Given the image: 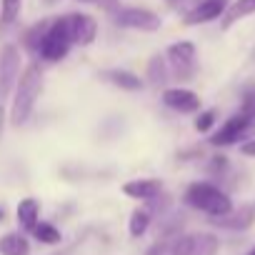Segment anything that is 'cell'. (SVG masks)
<instances>
[{
	"mask_svg": "<svg viewBox=\"0 0 255 255\" xmlns=\"http://www.w3.org/2000/svg\"><path fill=\"white\" fill-rule=\"evenodd\" d=\"M40 90H43V70L38 63H30L15 83V98L10 105V123L13 125L28 123V118L33 115L35 103L40 98Z\"/></svg>",
	"mask_w": 255,
	"mask_h": 255,
	"instance_id": "cell-1",
	"label": "cell"
},
{
	"mask_svg": "<svg viewBox=\"0 0 255 255\" xmlns=\"http://www.w3.org/2000/svg\"><path fill=\"white\" fill-rule=\"evenodd\" d=\"M185 203L205 215L213 218H225L230 210H233V200L225 190H220L218 185L213 183H205V180H198V183H190L188 190H185Z\"/></svg>",
	"mask_w": 255,
	"mask_h": 255,
	"instance_id": "cell-2",
	"label": "cell"
},
{
	"mask_svg": "<svg viewBox=\"0 0 255 255\" xmlns=\"http://www.w3.org/2000/svg\"><path fill=\"white\" fill-rule=\"evenodd\" d=\"M253 135H255V120L245 113H235L220 125V130L213 133L210 145H215V148H228L235 143L243 145V143L253 140Z\"/></svg>",
	"mask_w": 255,
	"mask_h": 255,
	"instance_id": "cell-3",
	"label": "cell"
},
{
	"mask_svg": "<svg viewBox=\"0 0 255 255\" xmlns=\"http://www.w3.org/2000/svg\"><path fill=\"white\" fill-rule=\"evenodd\" d=\"M73 40H70V30H68V20L65 15L63 18H55L50 20L45 35H43V43L38 48V55L45 60V63H58L68 55Z\"/></svg>",
	"mask_w": 255,
	"mask_h": 255,
	"instance_id": "cell-4",
	"label": "cell"
},
{
	"mask_svg": "<svg viewBox=\"0 0 255 255\" xmlns=\"http://www.w3.org/2000/svg\"><path fill=\"white\" fill-rule=\"evenodd\" d=\"M168 58V65L173 70V75L178 80H190L198 70V55H195V45L190 40H180V43H173L165 53Z\"/></svg>",
	"mask_w": 255,
	"mask_h": 255,
	"instance_id": "cell-5",
	"label": "cell"
},
{
	"mask_svg": "<svg viewBox=\"0 0 255 255\" xmlns=\"http://www.w3.org/2000/svg\"><path fill=\"white\" fill-rule=\"evenodd\" d=\"M220 240L213 233H193L180 235L170 245V255H218Z\"/></svg>",
	"mask_w": 255,
	"mask_h": 255,
	"instance_id": "cell-6",
	"label": "cell"
},
{
	"mask_svg": "<svg viewBox=\"0 0 255 255\" xmlns=\"http://www.w3.org/2000/svg\"><path fill=\"white\" fill-rule=\"evenodd\" d=\"M115 23L120 28H130V30H143V33H155L160 30L163 20L148 8H120L115 13Z\"/></svg>",
	"mask_w": 255,
	"mask_h": 255,
	"instance_id": "cell-7",
	"label": "cell"
},
{
	"mask_svg": "<svg viewBox=\"0 0 255 255\" xmlns=\"http://www.w3.org/2000/svg\"><path fill=\"white\" fill-rule=\"evenodd\" d=\"M20 75V53L15 45H5L0 50V100L8 98Z\"/></svg>",
	"mask_w": 255,
	"mask_h": 255,
	"instance_id": "cell-8",
	"label": "cell"
},
{
	"mask_svg": "<svg viewBox=\"0 0 255 255\" xmlns=\"http://www.w3.org/2000/svg\"><path fill=\"white\" fill-rule=\"evenodd\" d=\"M65 20H68V30H70L73 45L85 48V45H90L95 40V35H98L95 18H90L88 13H70V15H65Z\"/></svg>",
	"mask_w": 255,
	"mask_h": 255,
	"instance_id": "cell-9",
	"label": "cell"
},
{
	"mask_svg": "<svg viewBox=\"0 0 255 255\" xmlns=\"http://www.w3.org/2000/svg\"><path fill=\"white\" fill-rule=\"evenodd\" d=\"M230 5V0H203V3H198L185 18L183 23L185 25H203V23H210V20H218L225 15Z\"/></svg>",
	"mask_w": 255,
	"mask_h": 255,
	"instance_id": "cell-10",
	"label": "cell"
},
{
	"mask_svg": "<svg viewBox=\"0 0 255 255\" xmlns=\"http://www.w3.org/2000/svg\"><path fill=\"white\" fill-rule=\"evenodd\" d=\"M163 103L170 108V110H175V113H185V115H190V113H198L200 110V98H198V93H193V90H188V88H168V90H163Z\"/></svg>",
	"mask_w": 255,
	"mask_h": 255,
	"instance_id": "cell-11",
	"label": "cell"
},
{
	"mask_svg": "<svg viewBox=\"0 0 255 255\" xmlns=\"http://www.w3.org/2000/svg\"><path fill=\"white\" fill-rule=\"evenodd\" d=\"M123 193L133 200H143V203H153L155 198H160L163 193V183L158 178H138V180H128L123 185Z\"/></svg>",
	"mask_w": 255,
	"mask_h": 255,
	"instance_id": "cell-12",
	"label": "cell"
},
{
	"mask_svg": "<svg viewBox=\"0 0 255 255\" xmlns=\"http://www.w3.org/2000/svg\"><path fill=\"white\" fill-rule=\"evenodd\" d=\"M253 223H255L253 205H240V208H233L225 218H213V225H220L225 230H248Z\"/></svg>",
	"mask_w": 255,
	"mask_h": 255,
	"instance_id": "cell-13",
	"label": "cell"
},
{
	"mask_svg": "<svg viewBox=\"0 0 255 255\" xmlns=\"http://www.w3.org/2000/svg\"><path fill=\"white\" fill-rule=\"evenodd\" d=\"M100 78H103L105 83H110V85L120 88V90H128V93H135V90H140V88H143V80H140L135 73H130V70H120V68L103 70V73H100Z\"/></svg>",
	"mask_w": 255,
	"mask_h": 255,
	"instance_id": "cell-14",
	"label": "cell"
},
{
	"mask_svg": "<svg viewBox=\"0 0 255 255\" xmlns=\"http://www.w3.org/2000/svg\"><path fill=\"white\" fill-rule=\"evenodd\" d=\"M15 215H18V225H20L23 230L33 233L35 225L40 223V203H38L35 198H23V200L18 203Z\"/></svg>",
	"mask_w": 255,
	"mask_h": 255,
	"instance_id": "cell-15",
	"label": "cell"
},
{
	"mask_svg": "<svg viewBox=\"0 0 255 255\" xmlns=\"http://www.w3.org/2000/svg\"><path fill=\"white\" fill-rule=\"evenodd\" d=\"M0 255H30V243L20 233L0 235Z\"/></svg>",
	"mask_w": 255,
	"mask_h": 255,
	"instance_id": "cell-16",
	"label": "cell"
},
{
	"mask_svg": "<svg viewBox=\"0 0 255 255\" xmlns=\"http://www.w3.org/2000/svg\"><path fill=\"white\" fill-rule=\"evenodd\" d=\"M248 15H255V0H233L223 15V28L228 30L233 23H238Z\"/></svg>",
	"mask_w": 255,
	"mask_h": 255,
	"instance_id": "cell-17",
	"label": "cell"
},
{
	"mask_svg": "<svg viewBox=\"0 0 255 255\" xmlns=\"http://www.w3.org/2000/svg\"><path fill=\"white\" fill-rule=\"evenodd\" d=\"M150 220H153V213L150 208H135L130 213V223H128V230H130L133 238H143L150 228Z\"/></svg>",
	"mask_w": 255,
	"mask_h": 255,
	"instance_id": "cell-18",
	"label": "cell"
},
{
	"mask_svg": "<svg viewBox=\"0 0 255 255\" xmlns=\"http://www.w3.org/2000/svg\"><path fill=\"white\" fill-rule=\"evenodd\" d=\"M33 235H35V240L43 243V245H58V243L63 240L60 230H58L53 223H38L35 230H33Z\"/></svg>",
	"mask_w": 255,
	"mask_h": 255,
	"instance_id": "cell-19",
	"label": "cell"
},
{
	"mask_svg": "<svg viewBox=\"0 0 255 255\" xmlns=\"http://www.w3.org/2000/svg\"><path fill=\"white\" fill-rule=\"evenodd\" d=\"M148 78L153 85H165L168 83V60L155 55L150 63H148Z\"/></svg>",
	"mask_w": 255,
	"mask_h": 255,
	"instance_id": "cell-20",
	"label": "cell"
},
{
	"mask_svg": "<svg viewBox=\"0 0 255 255\" xmlns=\"http://www.w3.org/2000/svg\"><path fill=\"white\" fill-rule=\"evenodd\" d=\"M48 25H50V20H43V23H38V25H33V28L28 30V35H25V45H28V50L38 53V48H40V43H43V35H45Z\"/></svg>",
	"mask_w": 255,
	"mask_h": 255,
	"instance_id": "cell-21",
	"label": "cell"
},
{
	"mask_svg": "<svg viewBox=\"0 0 255 255\" xmlns=\"http://www.w3.org/2000/svg\"><path fill=\"white\" fill-rule=\"evenodd\" d=\"M20 5H23V0H3V3H0V20L5 25L15 23L18 15H20Z\"/></svg>",
	"mask_w": 255,
	"mask_h": 255,
	"instance_id": "cell-22",
	"label": "cell"
},
{
	"mask_svg": "<svg viewBox=\"0 0 255 255\" xmlns=\"http://www.w3.org/2000/svg\"><path fill=\"white\" fill-rule=\"evenodd\" d=\"M215 125V110H203L195 118V130L198 133H210V128Z\"/></svg>",
	"mask_w": 255,
	"mask_h": 255,
	"instance_id": "cell-23",
	"label": "cell"
},
{
	"mask_svg": "<svg viewBox=\"0 0 255 255\" xmlns=\"http://www.w3.org/2000/svg\"><path fill=\"white\" fill-rule=\"evenodd\" d=\"M240 113L250 115L255 120V88H245L243 98H240Z\"/></svg>",
	"mask_w": 255,
	"mask_h": 255,
	"instance_id": "cell-24",
	"label": "cell"
},
{
	"mask_svg": "<svg viewBox=\"0 0 255 255\" xmlns=\"http://www.w3.org/2000/svg\"><path fill=\"white\" fill-rule=\"evenodd\" d=\"M168 250H170V243H168V240H158V243H153V245L148 248L145 255H168Z\"/></svg>",
	"mask_w": 255,
	"mask_h": 255,
	"instance_id": "cell-25",
	"label": "cell"
},
{
	"mask_svg": "<svg viewBox=\"0 0 255 255\" xmlns=\"http://www.w3.org/2000/svg\"><path fill=\"white\" fill-rule=\"evenodd\" d=\"M225 168H228L225 155H213V160H210V173H223Z\"/></svg>",
	"mask_w": 255,
	"mask_h": 255,
	"instance_id": "cell-26",
	"label": "cell"
},
{
	"mask_svg": "<svg viewBox=\"0 0 255 255\" xmlns=\"http://www.w3.org/2000/svg\"><path fill=\"white\" fill-rule=\"evenodd\" d=\"M240 153L248 155V158H255V138L248 140V143H243V145H240Z\"/></svg>",
	"mask_w": 255,
	"mask_h": 255,
	"instance_id": "cell-27",
	"label": "cell"
},
{
	"mask_svg": "<svg viewBox=\"0 0 255 255\" xmlns=\"http://www.w3.org/2000/svg\"><path fill=\"white\" fill-rule=\"evenodd\" d=\"M3 118L5 115H3V108H0V130H3Z\"/></svg>",
	"mask_w": 255,
	"mask_h": 255,
	"instance_id": "cell-28",
	"label": "cell"
},
{
	"mask_svg": "<svg viewBox=\"0 0 255 255\" xmlns=\"http://www.w3.org/2000/svg\"><path fill=\"white\" fill-rule=\"evenodd\" d=\"M248 255H255V248H253V250H250V253H248Z\"/></svg>",
	"mask_w": 255,
	"mask_h": 255,
	"instance_id": "cell-29",
	"label": "cell"
},
{
	"mask_svg": "<svg viewBox=\"0 0 255 255\" xmlns=\"http://www.w3.org/2000/svg\"><path fill=\"white\" fill-rule=\"evenodd\" d=\"M80 3H88V0H80Z\"/></svg>",
	"mask_w": 255,
	"mask_h": 255,
	"instance_id": "cell-30",
	"label": "cell"
}]
</instances>
